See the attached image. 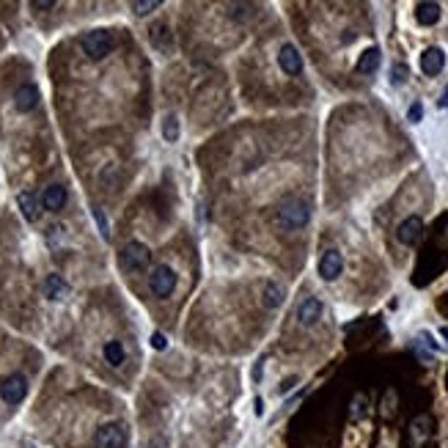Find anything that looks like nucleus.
I'll return each mask as SVG.
<instances>
[{
    "label": "nucleus",
    "mask_w": 448,
    "mask_h": 448,
    "mask_svg": "<svg viewBox=\"0 0 448 448\" xmlns=\"http://www.w3.org/2000/svg\"><path fill=\"white\" fill-rule=\"evenodd\" d=\"M308 220H311V206L300 199L281 204L278 212H275V225H278L283 234H295L300 228H305Z\"/></svg>",
    "instance_id": "1"
},
{
    "label": "nucleus",
    "mask_w": 448,
    "mask_h": 448,
    "mask_svg": "<svg viewBox=\"0 0 448 448\" xmlns=\"http://www.w3.org/2000/svg\"><path fill=\"white\" fill-rule=\"evenodd\" d=\"M151 261V250L143 242H126L119 256V264L124 273H143Z\"/></svg>",
    "instance_id": "2"
},
{
    "label": "nucleus",
    "mask_w": 448,
    "mask_h": 448,
    "mask_svg": "<svg viewBox=\"0 0 448 448\" xmlns=\"http://www.w3.org/2000/svg\"><path fill=\"white\" fill-rule=\"evenodd\" d=\"M83 52L91 58V61H102V58H107L113 47H116V42H113V36H110V30H88L86 36H83Z\"/></svg>",
    "instance_id": "3"
},
{
    "label": "nucleus",
    "mask_w": 448,
    "mask_h": 448,
    "mask_svg": "<svg viewBox=\"0 0 448 448\" xmlns=\"http://www.w3.org/2000/svg\"><path fill=\"white\" fill-rule=\"evenodd\" d=\"M149 289L154 297H171L176 289V273L168 264L157 267V270L149 275Z\"/></svg>",
    "instance_id": "4"
},
{
    "label": "nucleus",
    "mask_w": 448,
    "mask_h": 448,
    "mask_svg": "<svg viewBox=\"0 0 448 448\" xmlns=\"http://www.w3.org/2000/svg\"><path fill=\"white\" fill-rule=\"evenodd\" d=\"M97 448H124L126 446V429L122 423H105L94 435Z\"/></svg>",
    "instance_id": "5"
},
{
    "label": "nucleus",
    "mask_w": 448,
    "mask_h": 448,
    "mask_svg": "<svg viewBox=\"0 0 448 448\" xmlns=\"http://www.w3.org/2000/svg\"><path fill=\"white\" fill-rule=\"evenodd\" d=\"M28 394V379L23 374H11L8 379H3V385H0V399L6 401V404H20Z\"/></svg>",
    "instance_id": "6"
},
{
    "label": "nucleus",
    "mask_w": 448,
    "mask_h": 448,
    "mask_svg": "<svg viewBox=\"0 0 448 448\" xmlns=\"http://www.w3.org/2000/svg\"><path fill=\"white\" fill-rule=\"evenodd\" d=\"M423 237V220L418 215H413V218H407V220H401L396 228V240L401 245H407V248H413V245H418Z\"/></svg>",
    "instance_id": "7"
},
{
    "label": "nucleus",
    "mask_w": 448,
    "mask_h": 448,
    "mask_svg": "<svg viewBox=\"0 0 448 448\" xmlns=\"http://www.w3.org/2000/svg\"><path fill=\"white\" fill-rule=\"evenodd\" d=\"M322 300L319 297H305L302 302L297 305V311H295V317H297V322L302 327H311V324H317L322 319Z\"/></svg>",
    "instance_id": "8"
},
{
    "label": "nucleus",
    "mask_w": 448,
    "mask_h": 448,
    "mask_svg": "<svg viewBox=\"0 0 448 448\" xmlns=\"http://www.w3.org/2000/svg\"><path fill=\"white\" fill-rule=\"evenodd\" d=\"M344 270V256L338 250H324L319 259V278L322 281H336Z\"/></svg>",
    "instance_id": "9"
},
{
    "label": "nucleus",
    "mask_w": 448,
    "mask_h": 448,
    "mask_svg": "<svg viewBox=\"0 0 448 448\" xmlns=\"http://www.w3.org/2000/svg\"><path fill=\"white\" fill-rule=\"evenodd\" d=\"M278 66L292 77L302 72V55H300V50L295 45H283V47L278 50Z\"/></svg>",
    "instance_id": "10"
},
{
    "label": "nucleus",
    "mask_w": 448,
    "mask_h": 448,
    "mask_svg": "<svg viewBox=\"0 0 448 448\" xmlns=\"http://www.w3.org/2000/svg\"><path fill=\"white\" fill-rule=\"evenodd\" d=\"M443 66H446V52L440 50V47H429V50H423L421 55V72L426 77H437L443 72Z\"/></svg>",
    "instance_id": "11"
},
{
    "label": "nucleus",
    "mask_w": 448,
    "mask_h": 448,
    "mask_svg": "<svg viewBox=\"0 0 448 448\" xmlns=\"http://www.w3.org/2000/svg\"><path fill=\"white\" fill-rule=\"evenodd\" d=\"M39 105V88L33 83H23L17 91H14V107L20 113H30L33 107Z\"/></svg>",
    "instance_id": "12"
},
{
    "label": "nucleus",
    "mask_w": 448,
    "mask_h": 448,
    "mask_svg": "<svg viewBox=\"0 0 448 448\" xmlns=\"http://www.w3.org/2000/svg\"><path fill=\"white\" fill-rule=\"evenodd\" d=\"M440 17H443V6H440V3H418V6H415V20H418V25L423 28L437 25Z\"/></svg>",
    "instance_id": "13"
},
{
    "label": "nucleus",
    "mask_w": 448,
    "mask_h": 448,
    "mask_svg": "<svg viewBox=\"0 0 448 448\" xmlns=\"http://www.w3.org/2000/svg\"><path fill=\"white\" fill-rule=\"evenodd\" d=\"M45 297L52 300V302H61V300L69 297V283L61 278V275H47V281H45Z\"/></svg>",
    "instance_id": "14"
},
{
    "label": "nucleus",
    "mask_w": 448,
    "mask_h": 448,
    "mask_svg": "<svg viewBox=\"0 0 448 448\" xmlns=\"http://www.w3.org/2000/svg\"><path fill=\"white\" fill-rule=\"evenodd\" d=\"M66 187L64 184H50L47 190H45V196H42V206L45 209H50V212H58V209H64L66 206Z\"/></svg>",
    "instance_id": "15"
},
{
    "label": "nucleus",
    "mask_w": 448,
    "mask_h": 448,
    "mask_svg": "<svg viewBox=\"0 0 448 448\" xmlns=\"http://www.w3.org/2000/svg\"><path fill=\"white\" fill-rule=\"evenodd\" d=\"M17 204H20V209H23V218H25L28 223H36L39 220V215H42V209H39V199H36V193H20L17 196Z\"/></svg>",
    "instance_id": "16"
},
{
    "label": "nucleus",
    "mask_w": 448,
    "mask_h": 448,
    "mask_svg": "<svg viewBox=\"0 0 448 448\" xmlns=\"http://www.w3.org/2000/svg\"><path fill=\"white\" fill-rule=\"evenodd\" d=\"M379 64H382V52L377 50V47H369V50L358 58V66H355V69H358L360 75H374V72L379 69Z\"/></svg>",
    "instance_id": "17"
},
{
    "label": "nucleus",
    "mask_w": 448,
    "mask_h": 448,
    "mask_svg": "<svg viewBox=\"0 0 448 448\" xmlns=\"http://www.w3.org/2000/svg\"><path fill=\"white\" fill-rule=\"evenodd\" d=\"M149 39H151V45H154L157 50H163V52H168L171 47H174V42H171V30H168V25H151Z\"/></svg>",
    "instance_id": "18"
},
{
    "label": "nucleus",
    "mask_w": 448,
    "mask_h": 448,
    "mask_svg": "<svg viewBox=\"0 0 448 448\" xmlns=\"http://www.w3.org/2000/svg\"><path fill=\"white\" fill-rule=\"evenodd\" d=\"M102 352H105V360H107L110 366H122V363H124V344H122V341H107Z\"/></svg>",
    "instance_id": "19"
},
{
    "label": "nucleus",
    "mask_w": 448,
    "mask_h": 448,
    "mask_svg": "<svg viewBox=\"0 0 448 448\" xmlns=\"http://www.w3.org/2000/svg\"><path fill=\"white\" fill-rule=\"evenodd\" d=\"M286 297V292H283V286H278L275 281H270L267 286H264V305L267 308H278L281 302Z\"/></svg>",
    "instance_id": "20"
},
{
    "label": "nucleus",
    "mask_w": 448,
    "mask_h": 448,
    "mask_svg": "<svg viewBox=\"0 0 448 448\" xmlns=\"http://www.w3.org/2000/svg\"><path fill=\"white\" fill-rule=\"evenodd\" d=\"M429 418L421 415V418H415V421L410 423V435H413V443H423L426 437H429V429H423V426H429Z\"/></svg>",
    "instance_id": "21"
},
{
    "label": "nucleus",
    "mask_w": 448,
    "mask_h": 448,
    "mask_svg": "<svg viewBox=\"0 0 448 448\" xmlns=\"http://www.w3.org/2000/svg\"><path fill=\"white\" fill-rule=\"evenodd\" d=\"M163 138L168 143H176L179 141V119L176 116H165L163 119Z\"/></svg>",
    "instance_id": "22"
},
{
    "label": "nucleus",
    "mask_w": 448,
    "mask_h": 448,
    "mask_svg": "<svg viewBox=\"0 0 448 448\" xmlns=\"http://www.w3.org/2000/svg\"><path fill=\"white\" fill-rule=\"evenodd\" d=\"M154 8H160V0H135L132 3V14L135 17H146Z\"/></svg>",
    "instance_id": "23"
},
{
    "label": "nucleus",
    "mask_w": 448,
    "mask_h": 448,
    "mask_svg": "<svg viewBox=\"0 0 448 448\" xmlns=\"http://www.w3.org/2000/svg\"><path fill=\"white\" fill-rule=\"evenodd\" d=\"M228 14L237 20H248V17H253V6L250 3H228Z\"/></svg>",
    "instance_id": "24"
},
{
    "label": "nucleus",
    "mask_w": 448,
    "mask_h": 448,
    "mask_svg": "<svg viewBox=\"0 0 448 448\" xmlns=\"http://www.w3.org/2000/svg\"><path fill=\"white\" fill-rule=\"evenodd\" d=\"M91 212H94V220H97V225H100L102 240H110V223H107V218H105V212H102L100 206H94Z\"/></svg>",
    "instance_id": "25"
},
{
    "label": "nucleus",
    "mask_w": 448,
    "mask_h": 448,
    "mask_svg": "<svg viewBox=\"0 0 448 448\" xmlns=\"http://www.w3.org/2000/svg\"><path fill=\"white\" fill-rule=\"evenodd\" d=\"M407 77H410V69H407L404 64H394V66H391V83H394V86L407 83Z\"/></svg>",
    "instance_id": "26"
},
{
    "label": "nucleus",
    "mask_w": 448,
    "mask_h": 448,
    "mask_svg": "<svg viewBox=\"0 0 448 448\" xmlns=\"http://www.w3.org/2000/svg\"><path fill=\"white\" fill-rule=\"evenodd\" d=\"M407 119H410L413 124H418V122H421V119H423V105H421V102H413V105H410V110H407Z\"/></svg>",
    "instance_id": "27"
},
{
    "label": "nucleus",
    "mask_w": 448,
    "mask_h": 448,
    "mask_svg": "<svg viewBox=\"0 0 448 448\" xmlns=\"http://www.w3.org/2000/svg\"><path fill=\"white\" fill-rule=\"evenodd\" d=\"M295 385H297V377H286V379L278 385V394H289Z\"/></svg>",
    "instance_id": "28"
},
{
    "label": "nucleus",
    "mask_w": 448,
    "mask_h": 448,
    "mask_svg": "<svg viewBox=\"0 0 448 448\" xmlns=\"http://www.w3.org/2000/svg\"><path fill=\"white\" fill-rule=\"evenodd\" d=\"M151 347L160 349V352H163V349L168 347V338H165L163 333H154V336H151Z\"/></svg>",
    "instance_id": "29"
},
{
    "label": "nucleus",
    "mask_w": 448,
    "mask_h": 448,
    "mask_svg": "<svg viewBox=\"0 0 448 448\" xmlns=\"http://www.w3.org/2000/svg\"><path fill=\"white\" fill-rule=\"evenodd\" d=\"M52 6H55L52 0H33V3H30V8H36V11H47Z\"/></svg>",
    "instance_id": "30"
},
{
    "label": "nucleus",
    "mask_w": 448,
    "mask_h": 448,
    "mask_svg": "<svg viewBox=\"0 0 448 448\" xmlns=\"http://www.w3.org/2000/svg\"><path fill=\"white\" fill-rule=\"evenodd\" d=\"M149 448H168V440L165 437H154L149 443Z\"/></svg>",
    "instance_id": "31"
},
{
    "label": "nucleus",
    "mask_w": 448,
    "mask_h": 448,
    "mask_svg": "<svg viewBox=\"0 0 448 448\" xmlns=\"http://www.w3.org/2000/svg\"><path fill=\"white\" fill-rule=\"evenodd\" d=\"M253 410H256V415H261V413H264V401H261V399H256V404H253Z\"/></svg>",
    "instance_id": "32"
},
{
    "label": "nucleus",
    "mask_w": 448,
    "mask_h": 448,
    "mask_svg": "<svg viewBox=\"0 0 448 448\" xmlns=\"http://www.w3.org/2000/svg\"><path fill=\"white\" fill-rule=\"evenodd\" d=\"M440 107H448V86H446V91H443V100H440Z\"/></svg>",
    "instance_id": "33"
},
{
    "label": "nucleus",
    "mask_w": 448,
    "mask_h": 448,
    "mask_svg": "<svg viewBox=\"0 0 448 448\" xmlns=\"http://www.w3.org/2000/svg\"><path fill=\"white\" fill-rule=\"evenodd\" d=\"M25 448H39V446H33V443H25Z\"/></svg>",
    "instance_id": "34"
}]
</instances>
